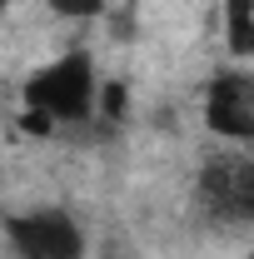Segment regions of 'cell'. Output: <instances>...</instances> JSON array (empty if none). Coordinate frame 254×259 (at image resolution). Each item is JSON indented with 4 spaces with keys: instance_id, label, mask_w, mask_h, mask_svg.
Segmentation results:
<instances>
[{
    "instance_id": "1",
    "label": "cell",
    "mask_w": 254,
    "mask_h": 259,
    "mask_svg": "<svg viewBox=\"0 0 254 259\" xmlns=\"http://www.w3.org/2000/svg\"><path fill=\"white\" fill-rule=\"evenodd\" d=\"M100 85H105V80L95 75V55L75 45V50H65L60 60L30 70L20 100H25L30 110L55 115V125H85V120L100 115Z\"/></svg>"
},
{
    "instance_id": "4",
    "label": "cell",
    "mask_w": 254,
    "mask_h": 259,
    "mask_svg": "<svg viewBox=\"0 0 254 259\" xmlns=\"http://www.w3.org/2000/svg\"><path fill=\"white\" fill-rule=\"evenodd\" d=\"M204 125L229 145H254V75L229 65L204 85Z\"/></svg>"
},
{
    "instance_id": "7",
    "label": "cell",
    "mask_w": 254,
    "mask_h": 259,
    "mask_svg": "<svg viewBox=\"0 0 254 259\" xmlns=\"http://www.w3.org/2000/svg\"><path fill=\"white\" fill-rule=\"evenodd\" d=\"M60 20H95V15H105V0H45Z\"/></svg>"
},
{
    "instance_id": "3",
    "label": "cell",
    "mask_w": 254,
    "mask_h": 259,
    "mask_svg": "<svg viewBox=\"0 0 254 259\" xmlns=\"http://www.w3.org/2000/svg\"><path fill=\"white\" fill-rule=\"evenodd\" d=\"M194 204L209 225H254V155H209L194 180Z\"/></svg>"
},
{
    "instance_id": "9",
    "label": "cell",
    "mask_w": 254,
    "mask_h": 259,
    "mask_svg": "<svg viewBox=\"0 0 254 259\" xmlns=\"http://www.w3.org/2000/svg\"><path fill=\"white\" fill-rule=\"evenodd\" d=\"M100 259H140V249H135V239L120 229V234H105V244H100Z\"/></svg>"
},
{
    "instance_id": "8",
    "label": "cell",
    "mask_w": 254,
    "mask_h": 259,
    "mask_svg": "<svg viewBox=\"0 0 254 259\" xmlns=\"http://www.w3.org/2000/svg\"><path fill=\"white\" fill-rule=\"evenodd\" d=\"M20 130L35 135V140H50V135H55V115H45V110H30V105H25V110H20Z\"/></svg>"
},
{
    "instance_id": "10",
    "label": "cell",
    "mask_w": 254,
    "mask_h": 259,
    "mask_svg": "<svg viewBox=\"0 0 254 259\" xmlns=\"http://www.w3.org/2000/svg\"><path fill=\"white\" fill-rule=\"evenodd\" d=\"M244 259H254V249H249V254H244Z\"/></svg>"
},
{
    "instance_id": "2",
    "label": "cell",
    "mask_w": 254,
    "mask_h": 259,
    "mask_svg": "<svg viewBox=\"0 0 254 259\" xmlns=\"http://www.w3.org/2000/svg\"><path fill=\"white\" fill-rule=\"evenodd\" d=\"M5 244H10V259H85L90 254L85 225L65 204H30V209L5 214Z\"/></svg>"
},
{
    "instance_id": "6",
    "label": "cell",
    "mask_w": 254,
    "mask_h": 259,
    "mask_svg": "<svg viewBox=\"0 0 254 259\" xmlns=\"http://www.w3.org/2000/svg\"><path fill=\"white\" fill-rule=\"evenodd\" d=\"M100 120L105 125H125L130 120V85L125 80H105L100 85Z\"/></svg>"
},
{
    "instance_id": "5",
    "label": "cell",
    "mask_w": 254,
    "mask_h": 259,
    "mask_svg": "<svg viewBox=\"0 0 254 259\" xmlns=\"http://www.w3.org/2000/svg\"><path fill=\"white\" fill-rule=\"evenodd\" d=\"M224 50L254 60V0H224Z\"/></svg>"
}]
</instances>
